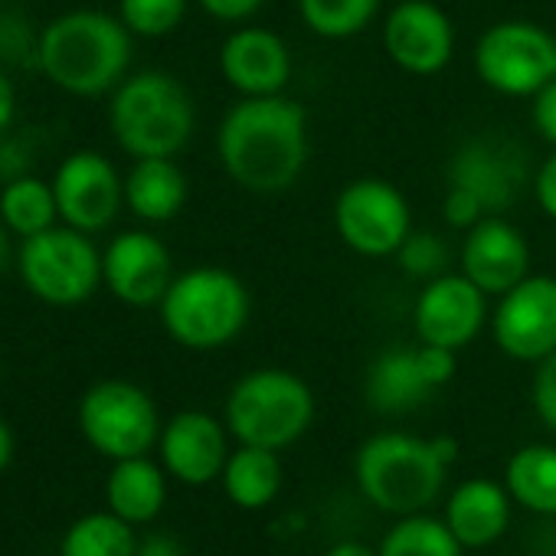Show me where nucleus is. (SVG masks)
Segmentation results:
<instances>
[{"instance_id": "obj_1", "label": "nucleus", "mask_w": 556, "mask_h": 556, "mask_svg": "<svg viewBox=\"0 0 556 556\" xmlns=\"http://www.w3.org/2000/svg\"><path fill=\"white\" fill-rule=\"evenodd\" d=\"M223 170L249 193H286L308 164V115L295 99L255 96L236 102L216 135Z\"/></svg>"}, {"instance_id": "obj_2", "label": "nucleus", "mask_w": 556, "mask_h": 556, "mask_svg": "<svg viewBox=\"0 0 556 556\" xmlns=\"http://www.w3.org/2000/svg\"><path fill=\"white\" fill-rule=\"evenodd\" d=\"M458 445L448 435L416 439L409 432H380L354 458L361 494L383 514H422L442 491Z\"/></svg>"}, {"instance_id": "obj_3", "label": "nucleus", "mask_w": 556, "mask_h": 556, "mask_svg": "<svg viewBox=\"0 0 556 556\" xmlns=\"http://www.w3.org/2000/svg\"><path fill=\"white\" fill-rule=\"evenodd\" d=\"M131 63V30L102 11H73L40 34L43 76L70 96H102L118 89Z\"/></svg>"}, {"instance_id": "obj_4", "label": "nucleus", "mask_w": 556, "mask_h": 556, "mask_svg": "<svg viewBox=\"0 0 556 556\" xmlns=\"http://www.w3.org/2000/svg\"><path fill=\"white\" fill-rule=\"evenodd\" d=\"M109 125L125 154L174 157L187 148L197 112L190 92L170 73H138L118 83L109 109Z\"/></svg>"}, {"instance_id": "obj_5", "label": "nucleus", "mask_w": 556, "mask_h": 556, "mask_svg": "<svg viewBox=\"0 0 556 556\" xmlns=\"http://www.w3.org/2000/svg\"><path fill=\"white\" fill-rule=\"evenodd\" d=\"M164 331L187 351H219L249 321V292L239 278L216 265L177 275L161 299Z\"/></svg>"}, {"instance_id": "obj_6", "label": "nucleus", "mask_w": 556, "mask_h": 556, "mask_svg": "<svg viewBox=\"0 0 556 556\" xmlns=\"http://www.w3.org/2000/svg\"><path fill=\"white\" fill-rule=\"evenodd\" d=\"M315 422L312 387L278 367H262L239 377L226 396V429L239 445L282 452L295 445Z\"/></svg>"}, {"instance_id": "obj_7", "label": "nucleus", "mask_w": 556, "mask_h": 556, "mask_svg": "<svg viewBox=\"0 0 556 556\" xmlns=\"http://www.w3.org/2000/svg\"><path fill=\"white\" fill-rule=\"evenodd\" d=\"M24 286L47 305L70 308L83 305L102 286V252L73 226H50L21 245Z\"/></svg>"}, {"instance_id": "obj_8", "label": "nucleus", "mask_w": 556, "mask_h": 556, "mask_svg": "<svg viewBox=\"0 0 556 556\" xmlns=\"http://www.w3.org/2000/svg\"><path fill=\"white\" fill-rule=\"evenodd\" d=\"M475 73L491 92L533 99L556 79V37L530 21L494 24L475 47Z\"/></svg>"}, {"instance_id": "obj_9", "label": "nucleus", "mask_w": 556, "mask_h": 556, "mask_svg": "<svg viewBox=\"0 0 556 556\" xmlns=\"http://www.w3.org/2000/svg\"><path fill=\"white\" fill-rule=\"evenodd\" d=\"M79 429L105 458H138L161 439L154 400L128 380H102L79 403Z\"/></svg>"}, {"instance_id": "obj_10", "label": "nucleus", "mask_w": 556, "mask_h": 556, "mask_svg": "<svg viewBox=\"0 0 556 556\" xmlns=\"http://www.w3.org/2000/svg\"><path fill=\"white\" fill-rule=\"evenodd\" d=\"M334 229L348 249L367 258L396 255L413 232L406 197L380 177L351 180L334 200Z\"/></svg>"}, {"instance_id": "obj_11", "label": "nucleus", "mask_w": 556, "mask_h": 556, "mask_svg": "<svg viewBox=\"0 0 556 556\" xmlns=\"http://www.w3.org/2000/svg\"><path fill=\"white\" fill-rule=\"evenodd\" d=\"M455 374V351L422 344L419 348H390L383 351L364 383L367 403L383 416H403L429 403V396L445 387Z\"/></svg>"}, {"instance_id": "obj_12", "label": "nucleus", "mask_w": 556, "mask_h": 556, "mask_svg": "<svg viewBox=\"0 0 556 556\" xmlns=\"http://www.w3.org/2000/svg\"><path fill=\"white\" fill-rule=\"evenodd\" d=\"M494 344L520 364H540L556 351V278L527 275L497 299L491 315Z\"/></svg>"}, {"instance_id": "obj_13", "label": "nucleus", "mask_w": 556, "mask_h": 556, "mask_svg": "<svg viewBox=\"0 0 556 556\" xmlns=\"http://www.w3.org/2000/svg\"><path fill=\"white\" fill-rule=\"evenodd\" d=\"M60 219L79 232H102L125 203V180L99 151L70 154L53 177Z\"/></svg>"}, {"instance_id": "obj_14", "label": "nucleus", "mask_w": 556, "mask_h": 556, "mask_svg": "<svg viewBox=\"0 0 556 556\" xmlns=\"http://www.w3.org/2000/svg\"><path fill=\"white\" fill-rule=\"evenodd\" d=\"M488 321V295L465 278L462 271H445L416 299L413 325L422 344H435L445 351L468 348Z\"/></svg>"}, {"instance_id": "obj_15", "label": "nucleus", "mask_w": 556, "mask_h": 556, "mask_svg": "<svg viewBox=\"0 0 556 556\" xmlns=\"http://www.w3.org/2000/svg\"><path fill=\"white\" fill-rule=\"evenodd\" d=\"M387 56L409 76H435L452 63L455 27L432 0H403L383 24Z\"/></svg>"}, {"instance_id": "obj_16", "label": "nucleus", "mask_w": 556, "mask_h": 556, "mask_svg": "<svg viewBox=\"0 0 556 556\" xmlns=\"http://www.w3.org/2000/svg\"><path fill=\"white\" fill-rule=\"evenodd\" d=\"M102 282L118 302L131 308L161 305L164 292L174 282L167 245L144 229L115 236L102 252Z\"/></svg>"}, {"instance_id": "obj_17", "label": "nucleus", "mask_w": 556, "mask_h": 556, "mask_svg": "<svg viewBox=\"0 0 556 556\" xmlns=\"http://www.w3.org/2000/svg\"><path fill=\"white\" fill-rule=\"evenodd\" d=\"M527 180L523 154L510 141L475 138L465 141L448 164V187L478 200L488 216H501Z\"/></svg>"}, {"instance_id": "obj_18", "label": "nucleus", "mask_w": 556, "mask_h": 556, "mask_svg": "<svg viewBox=\"0 0 556 556\" xmlns=\"http://www.w3.org/2000/svg\"><path fill=\"white\" fill-rule=\"evenodd\" d=\"M462 275L484 292L504 295L530 275V245L523 232L504 216H484L465 229L462 242Z\"/></svg>"}, {"instance_id": "obj_19", "label": "nucleus", "mask_w": 556, "mask_h": 556, "mask_svg": "<svg viewBox=\"0 0 556 556\" xmlns=\"http://www.w3.org/2000/svg\"><path fill=\"white\" fill-rule=\"evenodd\" d=\"M219 73L242 99L282 96L292 79V53L278 34L245 27L226 37L219 50Z\"/></svg>"}, {"instance_id": "obj_20", "label": "nucleus", "mask_w": 556, "mask_h": 556, "mask_svg": "<svg viewBox=\"0 0 556 556\" xmlns=\"http://www.w3.org/2000/svg\"><path fill=\"white\" fill-rule=\"evenodd\" d=\"M157 445H161L164 471L193 488L216 481L229 458L226 429L210 413H200V409L177 413L161 429Z\"/></svg>"}, {"instance_id": "obj_21", "label": "nucleus", "mask_w": 556, "mask_h": 556, "mask_svg": "<svg viewBox=\"0 0 556 556\" xmlns=\"http://www.w3.org/2000/svg\"><path fill=\"white\" fill-rule=\"evenodd\" d=\"M510 491L491 478L462 481L445 504V523L465 549H484L497 543L510 523Z\"/></svg>"}, {"instance_id": "obj_22", "label": "nucleus", "mask_w": 556, "mask_h": 556, "mask_svg": "<svg viewBox=\"0 0 556 556\" xmlns=\"http://www.w3.org/2000/svg\"><path fill=\"white\" fill-rule=\"evenodd\" d=\"M125 203L144 223H167L187 203V177L174 157H141L125 177Z\"/></svg>"}, {"instance_id": "obj_23", "label": "nucleus", "mask_w": 556, "mask_h": 556, "mask_svg": "<svg viewBox=\"0 0 556 556\" xmlns=\"http://www.w3.org/2000/svg\"><path fill=\"white\" fill-rule=\"evenodd\" d=\"M105 497H109V510L128 520L131 527L148 523L161 514L167 501V478L154 462H148V455L122 458L109 475Z\"/></svg>"}, {"instance_id": "obj_24", "label": "nucleus", "mask_w": 556, "mask_h": 556, "mask_svg": "<svg viewBox=\"0 0 556 556\" xmlns=\"http://www.w3.org/2000/svg\"><path fill=\"white\" fill-rule=\"evenodd\" d=\"M219 478H223L226 497L236 507L262 510L278 497V491H282V462H278V452L271 448L239 445L236 452H229Z\"/></svg>"}, {"instance_id": "obj_25", "label": "nucleus", "mask_w": 556, "mask_h": 556, "mask_svg": "<svg viewBox=\"0 0 556 556\" xmlns=\"http://www.w3.org/2000/svg\"><path fill=\"white\" fill-rule=\"evenodd\" d=\"M504 488L530 514L556 517V448L543 442L517 448L507 462Z\"/></svg>"}, {"instance_id": "obj_26", "label": "nucleus", "mask_w": 556, "mask_h": 556, "mask_svg": "<svg viewBox=\"0 0 556 556\" xmlns=\"http://www.w3.org/2000/svg\"><path fill=\"white\" fill-rule=\"evenodd\" d=\"M56 216H60V206H56L53 184H47L34 174L17 177L0 190V219H4L8 229L17 232L21 239H30L37 232L56 226Z\"/></svg>"}, {"instance_id": "obj_27", "label": "nucleus", "mask_w": 556, "mask_h": 556, "mask_svg": "<svg viewBox=\"0 0 556 556\" xmlns=\"http://www.w3.org/2000/svg\"><path fill=\"white\" fill-rule=\"evenodd\" d=\"M465 546L455 540L445 520L429 514L400 517L380 540L377 556H462Z\"/></svg>"}, {"instance_id": "obj_28", "label": "nucleus", "mask_w": 556, "mask_h": 556, "mask_svg": "<svg viewBox=\"0 0 556 556\" xmlns=\"http://www.w3.org/2000/svg\"><path fill=\"white\" fill-rule=\"evenodd\" d=\"M138 540L118 514H86L76 520L60 546V556H135Z\"/></svg>"}, {"instance_id": "obj_29", "label": "nucleus", "mask_w": 556, "mask_h": 556, "mask_svg": "<svg viewBox=\"0 0 556 556\" xmlns=\"http://www.w3.org/2000/svg\"><path fill=\"white\" fill-rule=\"evenodd\" d=\"M302 21L325 40H348L370 27L380 0H299Z\"/></svg>"}, {"instance_id": "obj_30", "label": "nucleus", "mask_w": 556, "mask_h": 556, "mask_svg": "<svg viewBox=\"0 0 556 556\" xmlns=\"http://www.w3.org/2000/svg\"><path fill=\"white\" fill-rule=\"evenodd\" d=\"M122 24L131 30V37H167L174 34L187 17V0H122L118 4Z\"/></svg>"}, {"instance_id": "obj_31", "label": "nucleus", "mask_w": 556, "mask_h": 556, "mask_svg": "<svg viewBox=\"0 0 556 556\" xmlns=\"http://www.w3.org/2000/svg\"><path fill=\"white\" fill-rule=\"evenodd\" d=\"M396 262L400 268L409 275V278H419V282H432V278L445 275V265H448V245L442 242L439 232H409L406 242L400 245L396 252Z\"/></svg>"}, {"instance_id": "obj_32", "label": "nucleus", "mask_w": 556, "mask_h": 556, "mask_svg": "<svg viewBox=\"0 0 556 556\" xmlns=\"http://www.w3.org/2000/svg\"><path fill=\"white\" fill-rule=\"evenodd\" d=\"M40 34L30 17L8 11L0 14V66H37L40 60Z\"/></svg>"}, {"instance_id": "obj_33", "label": "nucleus", "mask_w": 556, "mask_h": 556, "mask_svg": "<svg viewBox=\"0 0 556 556\" xmlns=\"http://www.w3.org/2000/svg\"><path fill=\"white\" fill-rule=\"evenodd\" d=\"M530 400H533V413L540 416V422L549 432H556V351L536 364Z\"/></svg>"}, {"instance_id": "obj_34", "label": "nucleus", "mask_w": 556, "mask_h": 556, "mask_svg": "<svg viewBox=\"0 0 556 556\" xmlns=\"http://www.w3.org/2000/svg\"><path fill=\"white\" fill-rule=\"evenodd\" d=\"M34 167V148L27 135H0V184H11L17 177H27Z\"/></svg>"}, {"instance_id": "obj_35", "label": "nucleus", "mask_w": 556, "mask_h": 556, "mask_svg": "<svg viewBox=\"0 0 556 556\" xmlns=\"http://www.w3.org/2000/svg\"><path fill=\"white\" fill-rule=\"evenodd\" d=\"M533 128L543 141H549L556 148V79L546 83L536 96H533Z\"/></svg>"}, {"instance_id": "obj_36", "label": "nucleus", "mask_w": 556, "mask_h": 556, "mask_svg": "<svg viewBox=\"0 0 556 556\" xmlns=\"http://www.w3.org/2000/svg\"><path fill=\"white\" fill-rule=\"evenodd\" d=\"M533 197L540 203V210L556 219V151L540 164L536 177H533Z\"/></svg>"}, {"instance_id": "obj_37", "label": "nucleus", "mask_w": 556, "mask_h": 556, "mask_svg": "<svg viewBox=\"0 0 556 556\" xmlns=\"http://www.w3.org/2000/svg\"><path fill=\"white\" fill-rule=\"evenodd\" d=\"M197 4L210 14V17H216V21H223V24H236V21H245V17H252L265 0H197Z\"/></svg>"}, {"instance_id": "obj_38", "label": "nucleus", "mask_w": 556, "mask_h": 556, "mask_svg": "<svg viewBox=\"0 0 556 556\" xmlns=\"http://www.w3.org/2000/svg\"><path fill=\"white\" fill-rule=\"evenodd\" d=\"M135 556H184V546L170 533H151L138 543Z\"/></svg>"}, {"instance_id": "obj_39", "label": "nucleus", "mask_w": 556, "mask_h": 556, "mask_svg": "<svg viewBox=\"0 0 556 556\" xmlns=\"http://www.w3.org/2000/svg\"><path fill=\"white\" fill-rule=\"evenodd\" d=\"M14 112H17V92H14V83L8 79L4 66H0V135L14 125Z\"/></svg>"}, {"instance_id": "obj_40", "label": "nucleus", "mask_w": 556, "mask_h": 556, "mask_svg": "<svg viewBox=\"0 0 556 556\" xmlns=\"http://www.w3.org/2000/svg\"><path fill=\"white\" fill-rule=\"evenodd\" d=\"M325 556H377V549H370V546H364V543H357V540H341V543H334Z\"/></svg>"}, {"instance_id": "obj_41", "label": "nucleus", "mask_w": 556, "mask_h": 556, "mask_svg": "<svg viewBox=\"0 0 556 556\" xmlns=\"http://www.w3.org/2000/svg\"><path fill=\"white\" fill-rule=\"evenodd\" d=\"M11 458H14V432L4 419H0V471L11 465Z\"/></svg>"}, {"instance_id": "obj_42", "label": "nucleus", "mask_w": 556, "mask_h": 556, "mask_svg": "<svg viewBox=\"0 0 556 556\" xmlns=\"http://www.w3.org/2000/svg\"><path fill=\"white\" fill-rule=\"evenodd\" d=\"M8 258H11V229L4 219H0V268L8 265Z\"/></svg>"}]
</instances>
